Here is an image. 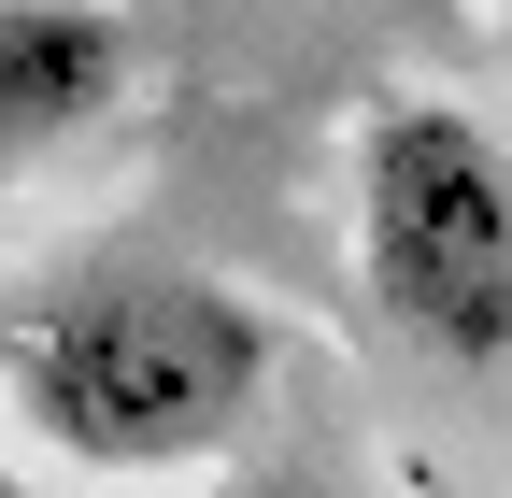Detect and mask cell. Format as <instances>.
<instances>
[{"mask_svg": "<svg viewBox=\"0 0 512 498\" xmlns=\"http://www.w3.org/2000/svg\"><path fill=\"white\" fill-rule=\"evenodd\" d=\"M271 356H285V328L214 271H86L0 328V399L57 470L171 484L256 427Z\"/></svg>", "mask_w": 512, "mask_h": 498, "instance_id": "6da1fadb", "label": "cell"}, {"mask_svg": "<svg viewBox=\"0 0 512 498\" xmlns=\"http://www.w3.org/2000/svg\"><path fill=\"white\" fill-rule=\"evenodd\" d=\"M143 86V29L114 0H0V171L86 143Z\"/></svg>", "mask_w": 512, "mask_h": 498, "instance_id": "3957f363", "label": "cell"}, {"mask_svg": "<svg viewBox=\"0 0 512 498\" xmlns=\"http://www.w3.org/2000/svg\"><path fill=\"white\" fill-rule=\"evenodd\" d=\"M214 498H342V484H313V470H242V484H214Z\"/></svg>", "mask_w": 512, "mask_h": 498, "instance_id": "277c9868", "label": "cell"}, {"mask_svg": "<svg viewBox=\"0 0 512 498\" xmlns=\"http://www.w3.org/2000/svg\"><path fill=\"white\" fill-rule=\"evenodd\" d=\"M441 498H498V484H441Z\"/></svg>", "mask_w": 512, "mask_h": 498, "instance_id": "5b68a950", "label": "cell"}, {"mask_svg": "<svg viewBox=\"0 0 512 498\" xmlns=\"http://www.w3.org/2000/svg\"><path fill=\"white\" fill-rule=\"evenodd\" d=\"M356 271L370 314L427 356H512V129L441 86L370 100L356 129Z\"/></svg>", "mask_w": 512, "mask_h": 498, "instance_id": "7a4b0ae2", "label": "cell"}]
</instances>
